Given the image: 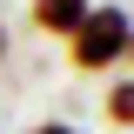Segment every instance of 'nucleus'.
<instances>
[{
	"label": "nucleus",
	"instance_id": "1",
	"mask_svg": "<svg viewBox=\"0 0 134 134\" xmlns=\"http://www.w3.org/2000/svg\"><path fill=\"white\" fill-rule=\"evenodd\" d=\"M127 34H134V20L121 14V7H87L81 27L67 34V54H74V67L100 74L107 60H127Z\"/></svg>",
	"mask_w": 134,
	"mask_h": 134
},
{
	"label": "nucleus",
	"instance_id": "2",
	"mask_svg": "<svg viewBox=\"0 0 134 134\" xmlns=\"http://www.w3.org/2000/svg\"><path fill=\"white\" fill-rule=\"evenodd\" d=\"M87 14V0H34V27L40 34H74Z\"/></svg>",
	"mask_w": 134,
	"mask_h": 134
},
{
	"label": "nucleus",
	"instance_id": "3",
	"mask_svg": "<svg viewBox=\"0 0 134 134\" xmlns=\"http://www.w3.org/2000/svg\"><path fill=\"white\" fill-rule=\"evenodd\" d=\"M107 121H114V127H134V81L107 87Z\"/></svg>",
	"mask_w": 134,
	"mask_h": 134
},
{
	"label": "nucleus",
	"instance_id": "4",
	"mask_svg": "<svg viewBox=\"0 0 134 134\" xmlns=\"http://www.w3.org/2000/svg\"><path fill=\"white\" fill-rule=\"evenodd\" d=\"M34 134H81V127H60V121H40Z\"/></svg>",
	"mask_w": 134,
	"mask_h": 134
},
{
	"label": "nucleus",
	"instance_id": "5",
	"mask_svg": "<svg viewBox=\"0 0 134 134\" xmlns=\"http://www.w3.org/2000/svg\"><path fill=\"white\" fill-rule=\"evenodd\" d=\"M0 60H7V27H0Z\"/></svg>",
	"mask_w": 134,
	"mask_h": 134
},
{
	"label": "nucleus",
	"instance_id": "6",
	"mask_svg": "<svg viewBox=\"0 0 134 134\" xmlns=\"http://www.w3.org/2000/svg\"><path fill=\"white\" fill-rule=\"evenodd\" d=\"M127 60H134V34H127Z\"/></svg>",
	"mask_w": 134,
	"mask_h": 134
}]
</instances>
